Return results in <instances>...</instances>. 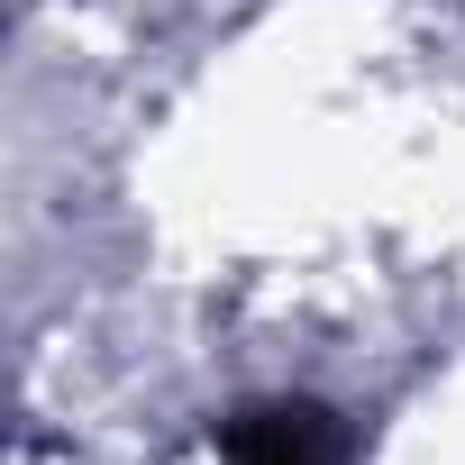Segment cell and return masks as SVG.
Masks as SVG:
<instances>
[{"mask_svg":"<svg viewBox=\"0 0 465 465\" xmlns=\"http://www.w3.org/2000/svg\"><path fill=\"white\" fill-rule=\"evenodd\" d=\"M228 465H329L320 411H247L228 429Z\"/></svg>","mask_w":465,"mask_h":465,"instance_id":"1","label":"cell"}]
</instances>
